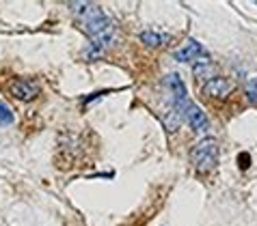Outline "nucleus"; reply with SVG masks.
I'll list each match as a JSON object with an SVG mask.
<instances>
[{"label":"nucleus","instance_id":"f257e3e1","mask_svg":"<svg viewBox=\"0 0 257 226\" xmlns=\"http://www.w3.org/2000/svg\"><path fill=\"white\" fill-rule=\"evenodd\" d=\"M69 11L74 13L78 26L82 28L84 34H89L91 41L115 34V26H112L110 18L95 2H69Z\"/></svg>","mask_w":257,"mask_h":226},{"label":"nucleus","instance_id":"f03ea898","mask_svg":"<svg viewBox=\"0 0 257 226\" xmlns=\"http://www.w3.org/2000/svg\"><path fill=\"white\" fill-rule=\"evenodd\" d=\"M218 155H220V146L214 138H203L199 144L192 146L190 160L199 172H210L216 168L218 164Z\"/></svg>","mask_w":257,"mask_h":226},{"label":"nucleus","instance_id":"7ed1b4c3","mask_svg":"<svg viewBox=\"0 0 257 226\" xmlns=\"http://www.w3.org/2000/svg\"><path fill=\"white\" fill-rule=\"evenodd\" d=\"M162 86H164V90H167L169 102H171V108H173V110L180 112L184 106L190 102L188 90H186V84L182 82V78L177 76V74H169L162 80Z\"/></svg>","mask_w":257,"mask_h":226},{"label":"nucleus","instance_id":"20e7f679","mask_svg":"<svg viewBox=\"0 0 257 226\" xmlns=\"http://www.w3.org/2000/svg\"><path fill=\"white\" fill-rule=\"evenodd\" d=\"M173 56H175V60L190 62V65H195V62H199V60H208L210 58V54L205 52V48L195 39H190L182 48H177V50L173 52Z\"/></svg>","mask_w":257,"mask_h":226},{"label":"nucleus","instance_id":"39448f33","mask_svg":"<svg viewBox=\"0 0 257 226\" xmlns=\"http://www.w3.org/2000/svg\"><path fill=\"white\" fill-rule=\"evenodd\" d=\"M180 116L186 121L192 130L195 132H208L210 130V121H208V116H205V112L199 108L197 104H192V102H188L184 108L180 110Z\"/></svg>","mask_w":257,"mask_h":226},{"label":"nucleus","instance_id":"423d86ee","mask_svg":"<svg viewBox=\"0 0 257 226\" xmlns=\"http://www.w3.org/2000/svg\"><path fill=\"white\" fill-rule=\"evenodd\" d=\"M235 90V84L227 78H212L203 84V95L210 97V100H227L231 93Z\"/></svg>","mask_w":257,"mask_h":226},{"label":"nucleus","instance_id":"0eeeda50","mask_svg":"<svg viewBox=\"0 0 257 226\" xmlns=\"http://www.w3.org/2000/svg\"><path fill=\"white\" fill-rule=\"evenodd\" d=\"M9 90H11V95L20 102H33L35 97L39 95V86L31 80H16L11 84Z\"/></svg>","mask_w":257,"mask_h":226},{"label":"nucleus","instance_id":"6e6552de","mask_svg":"<svg viewBox=\"0 0 257 226\" xmlns=\"http://www.w3.org/2000/svg\"><path fill=\"white\" fill-rule=\"evenodd\" d=\"M192 74H195V80L197 82H208L212 80V78H216V69H214V65L208 60H199L192 65Z\"/></svg>","mask_w":257,"mask_h":226},{"label":"nucleus","instance_id":"1a4fd4ad","mask_svg":"<svg viewBox=\"0 0 257 226\" xmlns=\"http://www.w3.org/2000/svg\"><path fill=\"white\" fill-rule=\"evenodd\" d=\"M160 121H162L164 130H167L169 134H175L177 130H180V125H182V116H180V112H177V110L169 108V110H164V112H162Z\"/></svg>","mask_w":257,"mask_h":226},{"label":"nucleus","instance_id":"9d476101","mask_svg":"<svg viewBox=\"0 0 257 226\" xmlns=\"http://www.w3.org/2000/svg\"><path fill=\"white\" fill-rule=\"evenodd\" d=\"M141 41H143V44H145L147 48H160L162 44H167L169 37H167V34L156 32V30H143V32H141Z\"/></svg>","mask_w":257,"mask_h":226},{"label":"nucleus","instance_id":"9b49d317","mask_svg":"<svg viewBox=\"0 0 257 226\" xmlns=\"http://www.w3.org/2000/svg\"><path fill=\"white\" fill-rule=\"evenodd\" d=\"M13 121H16V116H13L11 108L7 104L0 102V127H7V125H13Z\"/></svg>","mask_w":257,"mask_h":226},{"label":"nucleus","instance_id":"f8f14e48","mask_svg":"<svg viewBox=\"0 0 257 226\" xmlns=\"http://www.w3.org/2000/svg\"><path fill=\"white\" fill-rule=\"evenodd\" d=\"M246 97L251 102H257V78H253V80L246 82Z\"/></svg>","mask_w":257,"mask_h":226},{"label":"nucleus","instance_id":"ddd939ff","mask_svg":"<svg viewBox=\"0 0 257 226\" xmlns=\"http://www.w3.org/2000/svg\"><path fill=\"white\" fill-rule=\"evenodd\" d=\"M238 166L242 168V170H246V168L251 166V155H248L246 151H242V153L238 155Z\"/></svg>","mask_w":257,"mask_h":226}]
</instances>
